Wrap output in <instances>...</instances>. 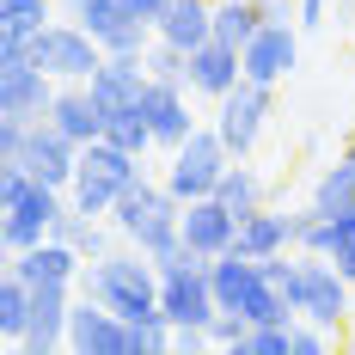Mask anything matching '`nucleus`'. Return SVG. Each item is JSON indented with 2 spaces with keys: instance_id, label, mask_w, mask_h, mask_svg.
<instances>
[{
  "instance_id": "7",
  "label": "nucleus",
  "mask_w": 355,
  "mask_h": 355,
  "mask_svg": "<svg viewBox=\"0 0 355 355\" xmlns=\"http://www.w3.org/2000/svg\"><path fill=\"white\" fill-rule=\"evenodd\" d=\"M349 288H355V282L331 263V257L300 251V276H294V313H300V319L337 331V324H343V313H349Z\"/></svg>"
},
{
  "instance_id": "21",
  "label": "nucleus",
  "mask_w": 355,
  "mask_h": 355,
  "mask_svg": "<svg viewBox=\"0 0 355 355\" xmlns=\"http://www.w3.org/2000/svg\"><path fill=\"white\" fill-rule=\"evenodd\" d=\"M159 43H172V49H202L214 37V0H172L166 12H159V25H153Z\"/></svg>"
},
{
  "instance_id": "8",
  "label": "nucleus",
  "mask_w": 355,
  "mask_h": 355,
  "mask_svg": "<svg viewBox=\"0 0 355 355\" xmlns=\"http://www.w3.org/2000/svg\"><path fill=\"white\" fill-rule=\"evenodd\" d=\"M233 166V153L220 141V129H196L190 141L172 147V172H166V190H172L178 202H196V196H214V184L220 172Z\"/></svg>"
},
{
  "instance_id": "13",
  "label": "nucleus",
  "mask_w": 355,
  "mask_h": 355,
  "mask_svg": "<svg viewBox=\"0 0 355 355\" xmlns=\"http://www.w3.org/2000/svg\"><path fill=\"white\" fill-rule=\"evenodd\" d=\"M147 86H153V73H147V55H105V62H98V73L86 80L92 105L105 110V116H116V110H129V105H141Z\"/></svg>"
},
{
  "instance_id": "11",
  "label": "nucleus",
  "mask_w": 355,
  "mask_h": 355,
  "mask_svg": "<svg viewBox=\"0 0 355 355\" xmlns=\"http://www.w3.org/2000/svg\"><path fill=\"white\" fill-rule=\"evenodd\" d=\"M55 92H62V80H49V73L37 68L31 55H19V62H0V116L43 123V116H49V105H55Z\"/></svg>"
},
{
  "instance_id": "15",
  "label": "nucleus",
  "mask_w": 355,
  "mask_h": 355,
  "mask_svg": "<svg viewBox=\"0 0 355 355\" xmlns=\"http://www.w3.org/2000/svg\"><path fill=\"white\" fill-rule=\"evenodd\" d=\"M19 166H25L31 178H43V184H62V190H68V184H73V166H80V141H68V135L43 116V123H31V135H25Z\"/></svg>"
},
{
  "instance_id": "30",
  "label": "nucleus",
  "mask_w": 355,
  "mask_h": 355,
  "mask_svg": "<svg viewBox=\"0 0 355 355\" xmlns=\"http://www.w3.org/2000/svg\"><path fill=\"white\" fill-rule=\"evenodd\" d=\"M105 141L129 147V153H147V147H153V129H147V110H141V105H129V110H116V116H105Z\"/></svg>"
},
{
  "instance_id": "9",
  "label": "nucleus",
  "mask_w": 355,
  "mask_h": 355,
  "mask_svg": "<svg viewBox=\"0 0 355 355\" xmlns=\"http://www.w3.org/2000/svg\"><path fill=\"white\" fill-rule=\"evenodd\" d=\"M62 12L98 37L105 55H141V37L153 31V25H141L123 0H62Z\"/></svg>"
},
{
  "instance_id": "36",
  "label": "nucleus",
  "mask_w": 355,
  "mask_h": 355,
  "mask_svg": "<svg viewBox=\"0 0 355 355\" xmlns=\"http://www.w3.org/2000/svg\"><path fill=\"white\" fill-rule=\"evenodd\" d=\"M300 25H324V0H300Z\"/></svg>"
},
{
  "instance_id": "31",
  "label": "nucleus",
  "mask_w": 355,
  "mask_h": 355,
  "mask_svg": "<svg viewBox=\"0 0 355 355\" xmlns=\"http://www.w3.org/2000/svg\"><path fill=\"white\" fill-rule=\"evenodd\" d=\"M49 25V0H0V31H43Z\"/></svg>"
},
{
  "instance_id": "25",
  "label": "nucleus",
  "mask_w": 355,
  "mask_h": 355,
  "mask_svg": "<svg viewBox=\"0 0 355 355\" xmlns=\"http://www.w3.org/2000/svg\"><path fill=\"white\" fill-rule=\"evenodd\" d=\"M233 245L245 251V257H270V251H294L288 245V214H263V209H251L245 220H239V239Z\"/></svg>"
},
{
  "instance_id": "22",
  "label": "nucleus",
  "mask_w": 355,
  "mask_h": 355,
  "mask_svg": "<svg viewBox=\"0 0 355 355\" xmlns=\"http://www.w3.org/2000/svg\"><path fill=\"white\" fill-rule=\"evenodd\" d=\"M49 123L68 135V141H98L105 135V110L92 105V92H86V80H73V86H62L55 92V105H49Z\"/></svg>"
},
{
  "instance_id": "17",
  "label": "nucleus",
  "mask_w": 355,
  "mask_h": 355,
  "mask_svg": "<svg viewBox=\"0 0 355 355\" xmlns=\"http://www.w3.org/2000/svg\"><path fill=\"white\" fill-rule=\"evenodd\" d=\"M239 55H245V80H257V86H276V80L294 68V55H300V37H294V25H288V19H270V25L251 37Z\"/></svg>"
},
{
  "instance_id": "32",
  "label": "nucleus",
  "mask_w": 355,
  "mask_h": 355,
  "mask_svg": "<svg viewBox=\"0 0 355 355\" xmlns=\"http://www.w3.org/2000/svg\"><path fill=\"white\" fill-rule=\"evenodd\" d=\"M147 73H153V80H178V86H190V55L172 49V43H153V49H147Z\"/></svg>"
},
{
  "instance_id": "27",
  "label": "nucleus",
  "mask_w": 355,
  "mask_h": 355,
  "mask_svg": "<svg viewBox=\"0 0 355 355\" xmlns=\"http://www.w3.org/2000/svg\"><path fill=\"white\" fill-rule=\"evenodd\" d=\"M214 196H220L227 209L239 214V220H245L251 209H263V184H257V172H251V166H239V159H233V166L220 172V184H214Z\"/></svg>"
},
{
  "instance_id": "1",
  "label": "nucleus",
  "mask_w": 355,
  "mask_h": 355,
  "mask_svg": "<svg viewBox=\"0 0 355 355\" xmlns=\"http://www.w3.org/2000/svg\"><path fill=\"white\" fill-rule=\"evenodd\" d=\"M86 294L105 300L110 313H123L129 324H153L159 313V263L147 251H105L98 263H86Z\"/></svg>"
},
{
  "instance_id": "5",
  "label": "nucleus",
  "mask_w": 355,
  "mask_h": 355,
  "mask_svg": "<svg viewBox=\"0 0 355 355\" xmlns=\"http://www.w3.org/2000/svg\"><path fill=\"white\" fill-rule=\"evenodd\" d=\"M135 159H141V153L105 141V135L86 141V147H80V166H73V184H68V202H73V209H86V214H110V209H116V196L141 178Z\"/></svg>"
},
{
  "instance_id": "20",
  "label": "nucleus",
  "mask_w": 355,
  "mask_h": 355,
  "mask_svg": "<svg viewBox=\"0 0 355 355\" xmlns=\"http://www.w3.org/2000/svg\"><path fill=\"white\" fill-rule=\"evenodd\" d=\"M141 110H147V129H153L159 147H178V141L196 135V116H190V105H184V86H178V80H153L147 98H141Z\"/></svg>"
},
{
  "instance_id": "18",
  "label": "nucleus",
  "mask_w": 355,
  "mask_h": 355,
  "mask_svg": "<svg viewBox=\"0 0 355 355\" xmlns=\"http://www.w3.org/2000/svg\"><path fill=\"white\" fill-rule=\"evenodd\" d=\"M12 276H25V282H80L86 276V257L68 245V239H37V245H25V251H12V263H6Z\"/></svg>"
},
{
  "instance_id": "26",
  "label": "nucleus",
  "mask_w": 355,
  "mask_h": 355,
  "mask_svg": "<svg viewBox=\"0 0 355 355\" xmlns=\"http://www.w3.org/2000/svg\"><path fill=\"white\" fill-rule=\"evenodd\" d=\"M239 313H245L251 324H294V319H300V313H294V300H288V294H282L276 282H270L263 270H257V282L245 288V300H239Z\"/></svg>"
},
{
  "instance_id": "3",
  "label": "nucleus",
  "mask_w": 355,
  "mask_h": 355,
  "mask_svg": "<svg viewBox=\"0 0 355 355\" xmlns=\"http://www.w3.org/2000/svg\"><path fill=\"white\" fill-rule=\"evenodd\" d=\"M159 263V313L172 331H209L214 313H220V300H214V282H209V263L202 251L178 245L166 257H153Z\"/></svg>"
},
{
  "instance_id": "28",
  "label": "nucleus",
  "mask_w": 355,
  "mask_h": 355,
  "mask_svg": "<svg viewBox=\"0 0 355 355\" xmlns=\"http://www.w3.org/2000/svg\"><path fill=\"white\" fill-rule=\"evenodd\" d=\"M25 331H31V282L6 270V282H0V337L19 343Z\"/></svg>"
},
{
  "instance_id": "34",
  "label": "nucleus",
  "mask_w": 355,
  "mask_h": 355,
  "mask_svg": "<svg viewBox=\"0 0 355 355\" xmlns=\"http://www.w3.org/2000/svg\"><path fill=\"white\" fill-rule=\"evenodd\" d=\"M123 6H129V12H135L141 25H159V12H166L172 0H123Z\"/></svg>"
},
{
  "instance_id": "12",
  "label": "nucleus",
  "mask_w": 355,
  "mask_h": 355,
  "mask_svg": "<svg viewBox=\"0 0 355 355\" xmlns=\"http://www.w3.org/2000/svg\"><path fill=\"white\" fill-rule=\"evenodd\" d=\"M68 349L73 355H129V319L86 294L68 313Z\"/></svg>"
},
{
  "instance_id": "35",
  "label": "nucleus",
  "mask_w": 355,
  "mask_h": 355,
  "mask_svg": "<svg viewBox=\"0 0 355 355\" xmlns=\"http://www.w3.org/2000/svg\"><path fill=\"white\" fill-rule=\"evenodd\" d=\"M331 263H337V270H343V276L355 282V239H349V245H337V251H331Z\"/></svg>"
},
{
  "instance_id": "4",
  "label": "nucleus",
  "mask_w": 355,
  "mask_h": 355,
  "mask_svg": "<svg viewBox=\"0 0 355 355\" xmlns=\"http://www.w3.org/2000/svg\"><path fill=\"white\" fill-rule=\"evenodd\" d=\"M62 209H68L62 184H43L25 166H0V239H6V251H25L37 239H49Z\"/></svg>"
},
{
  "instance_id": "24",
  "label": "nucleus",
  "mask_w": 355,
  "mask_h": 355,
  "mask_svg": "<svg viewBox=\"0 0 355 355\" xmlns=\"http://www.w3.org/2000/svg\"><path fill=\"white\" fill-rule=\"evenodd\" d=\"M209 282H214V300H220V306H239V300H245V288L257 282V257H245L239 245L220 251V257L209 263Z\"/></svg>"
},
{
  "instance_id": "29",
  "label": "nucleus",
  "mask_w": 355,
  "mask_h": 355,
  "mask_svg": "<svg viewBox=\"0 0 355 355\" xmlns=\"http://www.w3.org/2000/svg\"><path fill=\"white\" fill-rule=\"evenodd\" d=\"M343 202H355V147L337 166H324L319 190H313V209H343Z\"/></svg>"
},
{
  "instance_id": "6",
  "label": "nucleus",
  "mask_w": 355,
  "mask_h": 355,
  "mask_svg": "<svg viewBox=\"0 0 355 355\" xmlns=\"http://www.w3.org/2000/svg\"><path fill=\"white\" fill-rule=\"evenodd\" d=\"M31 62L49 73V80L73 86V80H92V73H98L105 43L86 31V25H73V19H49L43 31H31Z\"/></svg>"
},
{
  "instance_id": "10",
  "label": "nucleus",
  "mask_w": 355,
  "mask_h": 355,
  "mask_svg": "<svg viewBox=\"0 0 355 355\" xmlns=\"http://www.w3.org/2000/svg\"><path fill=\"white\" fill-rule=\"evenodd\" d=\"M214 129H220V141H227V153L233 159H245L251 147H257V135H263V116H270V86H257V80H239L227 98H214Z\"/></svg>"
},
{
  "instance_id": "23",
  "label": "nucleus",
  "mask_w": 355,
  "mask_h": 355,
  "mask_svg": "<svg viewBox=\"0 0 355 355\" xmlns=\"http://www.w3.org/2000/svg\"><path fill=\"white\" fill-rule=\"evenodd\" d=\"M263 25H270L263 0H214V37H220V43L245 49V43L263 31Z\"/></svg>"
},
{
  "instance_id": "19",
  "label": "nucleus",
  "mask_w": 355,
  "mask_h": 355,
  "mask_svg": "<svg viewBox=\"0 0 355 355\" xmlns=\"http://www.w3.org/2000/svg\"><path fill=\"white\" fill-rule=\"evenodd\" d=\"M239 80H245V55H239L233 43L209 37L202 49H190V92H202V98H227Z\"/></svg>"
},
{
  "instance_id": "14",
  "label": "nucleus",
  "mask_w": 355,
  "mask_h": 355,
  "mask_svg": "<svg viewBox=\"0 0 355 355\" xmlns=\"http://www.w3.org/2000/svg\"><path fill=\"white\" fill-rule=\"evenodd\" d=\"M73 282H37L31 288V331L19 337L25 355H49V349H68V313H73Z\"/></svg>"
},
{
  "instance_id": "2",
  "label": "nucleus",
  "mask_w": 355,
  "mask_h": 355,
  "mask_svg": "<svg viewBox=\"0 0 355 355\" xmlns=\"http://www.w3.org/2000/svg\"><path fill=\"white\" fill-rule=\"evenodd\" d=\"M178 220H184V202H178L166 184H147V178H135V184L116 196V209H110V227H116L135 251H147V257H166V251L184 245Z\"/></svg>"
},
{
  "instance_id": "16",
  "label": "nucleus",
  "mask_w": 355,
  "mask_h": 355,
  "mask_svg": "<svg viewBox=\"0 0 355 355\" xmlns=\"http://www.w3.org/2000/svg\"><path fill=\"white\" fill-rule=\"evenodd\" d=\"M178 233H184V245H190V251L220 257V251H233V239H239V214L227 209L220 196H196V202H184Z\"/></svg>"
},
{
  "instance_id": "33",
  "label": "nucleus",
  "mask_w": 355,
  "mask_h": 355,
  "mask_svg": "<svg viewBox=\"0 0 355 355\" xmlns=\"http://www.w3.org/2000/svg\"><path fill=\"white\" fill-rule=\"evenodd\" d=\"M245 355H294V324H251Z\"/></svg>"
}]
</instances>
